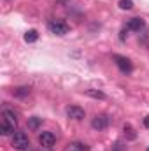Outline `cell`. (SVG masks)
Instances as JSON below:
<instances>
[{
  "mask_svg": "<svg viewBox=\"0 0 149 151\" xmlns=\"http://www.w3.org/2000/svg\"><path fill=\"white\" fill-rule=\"evenodd\" d=\"M11 142H12V146H14L16 150H19V151L28 150V146H30V139H28V135H27L25 132H14Z\"/></svg>",
  "mask_w": 149,
  "mask_h": 151,
  "instance_id": "6da1fadb",
  "label": "cell"
},
{
  "mask_svg": "<svg viewBox=\"0 0 149 151\" xmlns=\"http://www.w3.org/2000/svg\"><path fill=\"white\" fill-rule=\"evenodd\" d=\"M47 27H49L51 34H54V35H65V34H69V25H67L65 21L53 19V21H49Z\"/></svg>",
  "mask_w": 149,
  "mask_h": 151,
  "instance_id": "7a4b0ae2",
  "label": "cell"
},
{
  "mask_svg": "<svg viewBox=\"0 0 149 151\" xmlns=\"http://www.w3.org/2000/svg\"><path fill=\"white\" fill-rule=\"evenodd\" d=\"M114 63L117 65V69H119L123 74H130L132 69H133V67H132V62H130L126 56H121V55H116V56H114Z\"/></svg>",
  "mask_w": 149,
  "mask_h": 151,
  "instance_id": "3957f363",
  "label": "cell"
},
{
  "mask_svg": "<svg viewBox=\"0 0 149 151\" xmlns=\"http://www.w3.org/2000/svg\"><path fill=\"white\" fill-rule=\"evenodd\" d=\"M109 123H111V118H109L107 114H97V116L93 118V121H91V127L100 132V130H105V128L109 127Z\"/></svg>",
  "mask_w": 149,
  "mask_h": 151,
  "instance_id": "277c9868",
  "label": "cell"
},
{
  "mask_svg": "<svg viewBox=\"0 0 149 151\" xmlns=\"http://www.w3.org/2000/svg\"><path fill=\"white\" fill-rule=\"evenodd\" d=\"M39 142H40V146H44V148H51V146L56 142V137H54L53 132H42V134L39 135Z\"/></svg>",
  "mask_w": 149,
  "mask_h": 151,
  "instance_id": "5b68a950",
  "label": "cell"
},
{
  "mask_svg": "<svg viewBox=\"0 0 149 151\" xmlns=\"http://www.w3.org/2000/svg\"><path fill=\"white\" fill-rule=\"evenodd\" d=\"M144 27H146V21L142 18H132L126 25V28L132 32H140V30H144Z\"/></svg>",
  "mask_w": 149,
  "mask_h": 151,
  "instance_id": "8992f818",
  "label": "cell"
},
{
  "mask_svg": "<svg viewBox=\"0 0 149 151\" xmlns=\"http://www.w3.org/2000/svg\"><path fill=\"white\" fill-rule=\"evenodd\" d=\"M67 116L72 119H82L84 118V109L79 106H69L67 107Z\"/></svg>",
  "mask_w": 149,
  "mask_h": 151,
  "instance_id": "52a82bcc",
  "label": "cell"
},
{
  "mask_svg": "<svg viewBox=\"0 0 149 151\" xmlns=\"http://www.w3.org/2000/svg\"><path fill=\"white\" fill-rule=\"evenodd\" d=\"M14 132H16V125H12V123L2 119V123H0V134H2V135H11V134H14Z\"/></svg>",
  "mask_w": 149,
  "mask_h": 151,
  "instance_id": "ba28073f",
  "label": "cell"
},
{
  "mask_svg": "<svg viewBox=\"0 0 149 151\" xmlns=\"http://www.w3.org/2000/svg\"><path fill=\"white\" fill-rule=\"evenodd\" d=\"M123 134H125V137H126L128 141H135V139H137V132H135V128H133L132 125H128V123L123 127Z\"/></svg>",
  "mask_w": 149,
  "mask_h": 151,
  "instance_id": "9c48e42d",
  "label": "cell"
},
{
  "mask_svg": "<svg viewBox=\"0 0 149 151\" xmlns=\"http://www.w3.org/2000/svg\"><path fill=\"white\" fill-rule=\"evenodd\" d=\"M12 95L18 97V99H25V97L30 95V88H28V86H19V88L12 90Z\"/></svg>",
  "mask_w": 149,
  "mask_h": 151,
  "instance_id": "30bf717a",
  "label": "cell"
},
{
  "mask_svg": "<svg viewBox=\"0 0 149 151\" xmlns=\"http://www.w3.org/2000/svg\"><path fill=\"white\" fill-rule=\"evenodd\" d=\"M65 151H88V146L86 144H82V142H70Z\"/></svg>",
  "mask_w": 149,
  "mask_h": 151,
  "instance_id": "8fae6325",
  "label": "cell"
},
{
  "mask_svg": "<svg viewBox=\"0 0 149 151\" xmlns=\"http://www.w3.org/2000/svg\"><path fill=\"white\" fill-rule=\"evenodd\" d=\"M86 95L91 99H97V100H105V93L100 90H86Z\"/></svg>",
  "mask_w": 149,
  "mask_h": 151,
  "instance_id": "7c38bea8",
  "label": "cell"
},
{
  "mask_svg": "<svg viewBox=\"0 0 149 151\" xmlns=\"http://www.w3.org/2000/svg\"><path fill=\"white\" fill-rule=\"evenodd\" d=\"M2 119H5V121H9V123H12V125H16L18 127V119H16V114L12 113V111H4L2 113Z\"/></svg>",
  "mask_w": 149,
  "mask_h": 151,
  "instance_id": "4fadbf2b",
  "label": "cell"
},
{
  "mask_svg": "<svg viewBox=\"0 0 149 151\" xmlns=\"http://www.w3.org/2000/svg\"><path fill=\"white\" fill-rule=\"evenodd\" d=\"M40 125H42V118H39V116L28 118V128H30V130H37Z\"/></svg>",
  "mask_w": 149,
  "mask_h": 151,
  "instance_id": "5bb4252c",
  "label": "cell"
},
{
  "mask_svg": "<svg viewBox=\"0 0 149 151\" xmlns=\"http://www.w3.org/2000/svg\"><path fill=\"white\" fill-rule=\"evenodd\" d=\"M39 39V34H37V30H28L27 34H25V40L28 42V44H32V42H35Z\"/></svg>",
  "mask_w": 149,
  "mask_h": 151,
  "instance_id": "9a60e30c",
  "label": "cell"
},
{
  "mask_svg": "<svg viewBox=\"0 0 149 151\" xmlns=\"http://www.w3.org/2000/svg\"><path fill=\"white\" fill-rule=\"evenodd\" d=\"M119 7H121L123 11H130V9L133 7V2H132V0H119Z\"/></svg>",
  "mask_w": 149,
  "mask_h": 151,
  "instance_id": "2e32d148",
  "label": "cell"
},
{
  "mask_svg": "<svg viewBox=\"0 0 149 151\" xmlns=\"http://www.w3.org/2000/svg\"><path fill=\"white\" fill-rule=\"evenodd\" d=\"M126 32H128V28H123V30H121V35H119L121 40H125V39H126Z\"/></svg>",
  "mask_w": 149,
  "mask_h": 151,
  "instance_id": "e0dca14e",
  "label": "cell"
},
{
  "mask_svg": "<svg viewBox=\"0 0 149 151\" xmlns=\"http://www.w3.org/2000/svg\"><path fill=\"white\" fill-rule=\"evenodd\" d=\"M144 127H146V128H149V114L144 118Z\"/></svg>",
  "mask_w": 149,
  "mask_h": 151,
  "instance_id": "ac0fdd59",
  "label": "cell"
},
{
  "mask_svg": "<svg viewBox=\"0 0 149 151\" xmlns=\"http://www.w3.org/2000/svg\"><path fill=\"white\" fill-rule=\"evenodd\" d=\"M148 151H149V148H148Z\"/></svg>",
  "mask_w": 149,
  "mask_h": 151,
  "instance_id": "d6986e66",
  "label": "cell"
}]
</instances>
